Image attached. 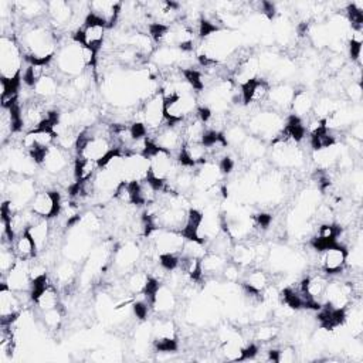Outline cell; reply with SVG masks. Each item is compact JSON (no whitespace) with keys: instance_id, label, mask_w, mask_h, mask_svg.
<instances>
[{"instance_id":"6da1fadb","label":"cell","mask_w":363,"mask_h":363,"mask_svg":"<svg viewBox=\"0 0 363 363\" xmlns=\"http://www.w3.org/2000/svg\"><path fill=\"white\" fill-rule=\"evenodd\" d=\"M285 125V118L282 113L269 109L262 108L248 115L247 118V130L250 135L259 138L264 142L274 140L279 136Z\"/></svg>"},{"instance_id":"7a4b0ae2","label":"cell","mask_w":363,"mask_h":363,"mask_svg":"<svg viewBox=\"0 0 363 363\" xmlns=\"http://www.w3.org/2000/svg\"><path fill=\"white\" fill-rule=\"evenodd\" d=\"M26 58L16 35H1L0 38V77L6 81L21 78Z\"/></svg>"},{"instance_id":"3957f363","label":"cell","mask_w":363,"mask_h":363,"mask_svg":"<svg viewBox=\"0 0 363 363\" xmlns=\"http://www.w3.org/2000/svg\"><path fill=\"white\" fill-rule=\"evenodd\" d=\"M52 62L55 67V75L58 72L61 77H65L69 79L86 71V67L82 58V45L74 40L58 47Z\"/></svg>"},{"instance_id":"277c9868","label":"cell","mask_w":363,"mask_h":363,"mask_svg":"<svg viewBox=\"0 0 363 363\" xmlns=\"http://www.w3.org/2000/svg\"><path fill=\"white\" fill-rule=\"evenodd\" d=\"M133 119L135 122L142 123L147 129V133L159 129L166 122L164 98L162 96L160 91L140 104L133 115Z\"/></svg>"},{"instance_id":"5b68a950","label":"cell","mask_w":363,"mask_h":363,"mask_svg":"<svg viewBox=\"0 0 363 363\" xmlns=\"http://www.w3.org/2000/svg\"><path fill=\"white\" fill-rule=\"evenodd\" d=\"M108 30L109 28L104 21L98 20L92 14H88L84 24L72 34V40L81 44L82 47L101 51L106 40Z\"/></svg>"},{"instance_id":"8992f818","label":"cell","mask_w":363,"mask_h":363,"mask_svg":"<svg viewBox=\"0 0 363 363\" xmlns=\"http://www.w3.org/2000/svg\"><path fill=\"white\" fill-rule=\"evenodd\" d=\"M145 238L155 250L157 257L182 254V248L186 240L180 231L169 228H153Z\"/></svg>"},{"instance_id":"52a82bcc","label":"cell","mask_w":363,"mask_h":363,"mask_svg":"<svg viewBox=\"0 0 363 363\" xmlns=\"http://www.w3.org/2000/svg\"><path fill=\"white\" fill-rule=\"evenodd\" d=\"M199 95L196 92H186L169 101H164V116L169 123H180L197 112Z\"/></svg>"},{"instance_id":"ba28073f","label":"cell","mask_w":363,"mask_h":363,"mask_svg":"<svg viewBox=\"0 0 363 363\" xmlns=\"http://www.w3.org/2000/svg\"><path fill=\"white\" fill-rule=\"evenodd\" d=\"M142 257L143 251L135 241H125L113 250L111 264L116 274L125 277L130 271L136 269V265Z\"/></svg>"},{"instance_id":"9c48e42d","label":"cell","mask_w":363,"mask_h":363,"mask_svg":"<svg viewBox=\"0 0 363 363\" xmlns=\"http://www.w3.org/2000/svg\"><path fill=\"white\" fill-rule=\"evenodd\" d=\"M62 206V197L60 191L51 190V189H41L37 190L33 200L30 201L28 208L41 218H57L61 213Z\"/></svg>"},{"instance_id":"30bf717a","label":"cell","mask_w":363,"mask_h":363,"mask_svg":"<svg viewBox=\"0 0 363 363\" xmlns=\"http://www.w3.org/2000/svg\"><path fill=\"white\" fill-rule=\"evenodd\" d=\"M147 138L157 149L166 150L172 153L174 157L183 146V136L179 123L164 122L159 129L149 132Z\"/></svg>"},{"instance_id":"8fae6325","label":"cell","mask_w":363,"mask_h":363,"mask_svg":"<svg viewBox=\"0 0 363 363\" xmlns=\"http://www.w3.org/2000/svg\"><path fill=\"white\" fill-rule=\"evenodd\" d=\"M24 295L30 294H18L13 289L7 288L4 284H1L0 288V318L1 323L10 325L17 320L20 313L24 311L26 301Z\"/></svg>"},{"instance_id":"7c38bea8","label":"cell","mask_w":363,"mask_h":363,"mask_svg":"<svg viewBox=\"0 0 363 363\" xmlns=\"http://www.w3.org/2000/svg\"><path fill=\"white\" fill-rule=\"evenodd\" d=\"M347 248L340 244L326 247L319 252V268L328 277L339 275L346 269Z\"/></svg>"},{"instance_id":"4fadbf2b","label":"cell","mask_w":363,"mask_h":363,"mask_svg":"<svg viewBox=\"0 0 363 363\" xmlns=\"http://www.w3.org/2000/svg\"><path fill=\"white\" fill-rule=\"evenodd\" d=\"M150 301L152 312L157 316H170V313L177 308V295L173 288L164 282H159L152 294L146 295Z\"/></svg>"},{"instance_id":"5bb4252c","label":"cell","mask_w":363,"mask_h":363,"mask_svg":"<svg viewBox=\"0 0 363 363\" xmlns=\"http://www.w3.org/2000/svg\"><path fill=\"white\" fill-rule=\"evenodd\" d=\"M74 160L71 159V155L68 150H64V149L58 147L57 145H52L44 153L40 167H41V170L47 172L48 174L57 177V176L71 170L74 167Z\"/></svg>"},{"instance_id":"9a60e30c","label":"cell","mask_w":363,"mask_h":363,"mask_svg":"<svg viewBox=\"0 0 363 363\" xmlns=\"http://www.w3.org/2000/svg\"><path fill=\"white\" fill-rule=\"evenodd\" d=\"M30 261L17 259L11 269L1 277V284L18 294H30L31 277H30Z\"/></svg>"},{"instance_id":"2e32d148","label":"cell","mask_w":363,"mask_h":363,"mask_svg":"<svg viewBox=\"0 0 363 363\" xmlns=\"http://www.w3.org/2000/svg\"><path fill=\"white\" fill-rule=\"evenodd\" d=\"M47 21L57 33L58 30H65L71 26L74 18V9L71 1L52 0L47 1Z\"/></svg>"},{"instance_id":"e0dca14e","label":"cell","mask_w":363,"mask_h":363,"mask_svg":"<svg viewBox=\"0 0 363 363\" xmlns=\"http://www.w3.org/2000/svg\"><path fill=\"white\" fill-rule=\"evenodd\" d=\"M271 88V82L265 78H255L244 85L240 86L241 101L244 106H261L264 102H267L268 92Z\"/></svg>"},{"instance_id":"ac0fdd59","label":"cell","mask_w":363,"mask_h":363,"mask_svg":"<svg viewBox=\"0 0 363 363\" xmlns=\"http://www.w3.org/2000/svg\"><path fill=\"white\" fill-rule=\"evenodd\" d=\"M149 160L142 153H123L122 182H140L147 177Z\"/></svg>"},{"instance_id":"d6986e66","label":"cell","mask_w":363,"mask_h":363,"mask_svg":"<svg viewBox=\"0 0 363 363\" xmlns=\"http://www.w3.org/2000/svg\"><path fill=\"white\" fill-rule=\"evenodd\" d=\"M328 282H329L328 275L323 272H313L299 281L301 289L311 299V302L316 306L318 311L323 305V294Z\"/></svg>"},{"instance_id":"ffe728a7","label":"cell","mask_w":363,"mask_h":363,"mask_svg":"<svg viewBox=\"0 0 363 363\" xmlns=\"http://www.w3.org/2000/svg\"><path fill=\"white\" fill-rule=\"evenodd\" d=\"M11 3L16 18L20 23H37L47 17V1L23 0Z\"/></svg>"},{"instance_id":"44dd1931","label":"cell","mask_w":363,"mask_h":363,"mask_svg":"<svg viewBox=\"0 0 363 363\" xmlns=\"http://www.w3.org/2000/svg\"><path fill=\"white\" fill-rule=\"evenodd\" d=\"M295 91H296V88H294L289 84H284V82L271 85L269 92H268V98H267V102H268L267 108L274 109L279 113L289 112Z\"/></svg>"},{"instance_id":"7402d4cb","label":"cell","mask_w":363,"mask_h":363,"mask_svg":"<svg viewBox=\"0 0 363 363\" xmlns=\"http://www.w3.org/2000/svg\"><path fill=\"white\" fill-rule=\"evenodd\" d=\"M121 1H91L89 3V14L96 17L98 20L104 21L108 28H113V26L118 23L119 10H121Z\"/></svg>"},{"instance_id":"603a6c76","label":"cell","mask_w":363,"mask_h":363,"mask_svg":"<svg viewBox=\"0 0 363 363\" xmlns=\"http://www.w3.org/2000/svg\"><path fill=\"white\" fill-rule=\"evenodd\" d=\"M27 233L35 242L38 252L44 251L47 247L51 245V220L37 217L28 227Z\"/></svg>"},{"instance_id":"cb8c5ba5","label":"cell","mask_w":363,"mask_h":363,"mask_svg":"<svg viewBox=\"0 0 363 363\" xmlns=\"http://www.w3.org/2000/svg\"><path fill=\"white\" fill-rule=\"evenodd\" d=\"M241 285L247 291H251L255 294H262L271 285V277L267 271H264L258 267L251 268L248 272L242 274Z\"/></svg>"},{"instance_id":"d4e9b609","label":"cell","mask_w":363,"mask_h":363,"mask_svg":"<svg viewBox=\"0 0 363 363\" xmlns=\"http://www.w3.org/2000/svg\"><path fill=\"white\" fill-rule=\"evenodd\" d=\"M313 105H315V98L308 89H305V88L296 89L295 95H294V99H292V104H291V111L289 112L292 113V116L299 118L301 121H303L305 118L312 115Z\"/></svg>"},{"instance_id":"484cf974","label":"cell","mask_w":363,"mask_h":363,"mask_svg":"<svg viewBox=\"0 0 363 363\" xmlns=\"http://www.w3.org/2000/svg\"><path fill=\"white\" fill-rule=\"evenodd\" d=\"M150 274L146 269H133L129 274H126L123 277V282L122 285L125 286V289L128 291L129 295H132L133 298L138 295H142L146 292L147 285L150 282Z\"/></svg>"},{"instance_id":"4316f807","label":"cell","mask_w":363,"mask_h":363,"mask_svg":"<svg viewBox=\"0 0 363 363\" xmlns=\"http://www.w3.org/2000/svg\"><path fill=\"white\" fill-rule=\"evenodd\" d=\"M340 152H342L340 146L337 143H333L328 147L312 150V160L320 172L332 170L337 164Z\"/></svg>"},{"instance_id":"83f0119b","label":"cell","mask_w":363,"mask_h":363,"mask_svg":"<svg viewBox=\"0 0 363 363\" xmlns=\"http://www.w3.org/2000/svg\"><path fill=\"white\" fill-rule=\"evenodd\" d=\"M230 258L227 255L207 251V254L201 258V275L206 278H217L221 277L225 265L228 264Z\"/></svg>"},{"instance_id":"f1b7e54d","label":"cell","mask_w":363,"mask_h":363,"mask_svg":"<svg viewBox=\"0 0 363 363\" xmlns=\"http://www.w3.org/2000/svg\"><path fill=\"white\" fill-rule=\"evenodd\" d=\"M75 275H77L75 262L68 258H64L54 264L51 281L57 288H68V285L74 282Z\"/></svg>"},{"instance_id":"f546056e","label":"cell","mask_w":363,"mask_h":363,"mask_svg":"<svg viewBox=\"0 0 363 363\" xmlns=\"http://www.w3.org/2000/svg\"><path fill=\"white\" fill-rule=\"evenodd\" d=\"M11 247L17 259L31 261L38 255V248L27 231L16 235L11 242Z\"/></svg>"},{"instance_id":"4dcf8cb0","label":"cell","mask_w":363,"mask_h":363,"mask_svg":"<svg viewBox=\"0 0 363 363\" xmlns=\"http://www.w3.org/2000/svg\"><path fill=\"white\" fill-rule=\"evenodd\" d=\"M60 85L61 82L57 79V75L48 74V75H44L40 81H37V84L31 89L35 98L50 102L52 98L58 96Z\"/></svg>"},{"instance_id":"1f68e13d","label":"cell","mask_w":363,"mask_h":363,"mask_svg":"<svg viewBox=\"0 0 363 363\" xmlns=\"http://www.w3.org/2000/svg\"><path fill=\"white\" fill-rule=\"evenodd\" d=\"M238 149H240V156L250 162L262 159L268 150L267 142H264L259 138H255L252 135H248L247 139L238 146Z\"/></svg>"},{"instance_id":"d6a6232c","label":"cell","mask_w":363,"mask_h":363,"mask_svg":"<svg viewBox=\"0 0 363 363\" xmlns=\"http://www.w3.org/2000/svg\"><path fill=\"white\" fill-rule=\"evenodd\" d=\"M98 163L84 159V157H75L74 160V176L77 182H85L89 180L95 176L96 170H98Z\"/></svg>"},{"instance_id":"836d02e7","label":"cell","mask_w":363,"mask_h":363,"mask_svg":"<svg viewBox=\"0 0 363 363\" xmlns=\"http://www.w3.org/2000/svg\"><path fill=\"white\" fill-rule=\"evenodd\" d=\"M38 318H40V322L44 326V329H47V330L60 329L61 325H62V320H64L62 303L58 308L48 309V311H44V312H38Z\"/></svg>"},{"instance_id":"e575fe53","label":"cell","mask_w":363,"mask_h":363,"mask_svg":"<svg viewBox=\"0 0 363 363\" xmlns=\"http://www.w3.org/2000/svg\"><path fill=\"white\" fill-rule=\"evenodd\" d=\"M17 261V257L13 251V247H11V242H1L0 244V272H1V277L6 275L11 267L16 264Z\"/></svg>"},{"instance_id":"d590c367","label":"cell","mask_w":363,"mask_h":363,"mask_svg":"<svg viewBox=\"0 0 363 363\" xmlns=\"http://www.w3.org/2000/svg\"><path fill=\"white\" fill-rule=\"evenodd\" d=\"M278 333H279V329L277 326L262 322L258 328L254 329L252 337L258 343H269V342H274L277 339Z\"/></svg>"},{"instance_id":"8d00e7d4","label":"cell","mask_w":363,"mask_h":363,"mask_svg":"<svg viewBox=\"0 0 363 363\" xmlns=\"http://www.w3.org/2000/svg\"><path fill=\"white\" fill-rule=\"evenodd\" d=\"M207 245L201 241L197 240H184L183 248H182V254L183 257H193V258H199L201 259L206 254H207Z\"/></svg>"},{"instance_id":"74e56055","label":"cell","mask_w":363,"mask_h":363,"mask_svg":"<svg viewBox=\"0 0 363 363\" xmlns=\"http://www.w3.org/2000/svg\"><path fill=\"white\" fill-rule=\"evenodd\" d=\"M345 95L347 98V101H352L353 104H359L360 99H362V95H363V91H362V82H357V81H350L345 88Z\"/></svg>"}]
</instances>
